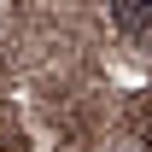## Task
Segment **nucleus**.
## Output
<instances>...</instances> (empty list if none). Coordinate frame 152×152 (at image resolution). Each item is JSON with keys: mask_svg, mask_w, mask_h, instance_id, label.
<instances>
[{"mask_svg": "<svg viewBox=\"0 0 152 152\" xmlns=\"http://www.w3.org/2000/svg\"><path fill=\"white\" fill-rule=\"evenodd\" d=\"M111 12H117L123 29H146L152 23V0H111Z\"/></svg>", "mask_w": 152, "mask_h": 152, "instance_id": "obj_1", "label": "nucleus"}, {"mask_svg": "<svg viewBox=\"0 0 152 152\" xmlns=\"http://www.w3.org/2000/svg\"><path fill=\"white\" fill-rule=\"evenodd\" d=\"M146 152H152V140H146Z\"/></svg>", "mask_w": 152, "mask_h": 152, "instance_id": "obj_2", "label": "nucleus"}]
</instances>
